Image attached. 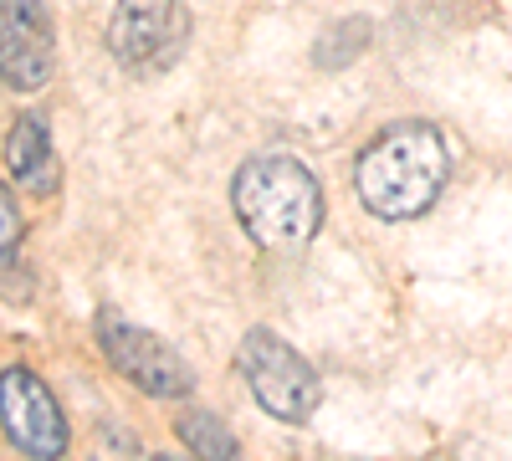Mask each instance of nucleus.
<instances>
[{
	"mask_svg": "<svg viewBox=\"0 0 512 461\" xmlns=\"http://www.w3.org/2000/svg\"><path fill=\"white\" fill-rule=\"evenodd\" d=\"M98 339H103V354L113 359V369H123L144 395H154V400H180V395H190V385H195L190 364H185L175 349H164L154 333L123 323L118 313H98Z\"/></svg>",
	"mask_w": 512,
	"mask_h": 461,
	"instance_id": "nucleus-4",
	"label": "nucleus"
},
{
	"mask_svg": "<svg viewBox=\"0 0 512 461\" xmlns=\"http://www.w3.org/2000/svg\"><path fill=\"white\" fill-rule=\"evenodd\" d=\"M236 364L246 374L251 395L262 400V410L277 415V421H287V426H303L323 400V385H318L313 364L297 349H287L272 328H251L241 339V349H236Z\"/></svg>",
	"mask_w": 512,
	"mask_h": 461,
	"instance_id": "nucleus-3",
	"label": "nucleus"
},
{
	"mask_svg": "<svg viewBox=\"0 0 512 461\" xmlns=\"http://www.w3.org/2000/svg\"><path fill=\"white\" fill-rule=\"evenodd\" d=\"M236 221L262 251H303L318 236L323 221V190L318 180L287 154H262L246 159L231 185Z\"/></svg>",
	"mask_w": 512,
	"mask_h": 461,
	"instance_id": "nucleus-2",
	"label": "nucleus"
},
{
	"mask_svg": "<svg viewBox=\"0 0 512 461\" xmlns=\"http://www.w3.org/2000/svg\"><path fill=\"white\" fill-rule=\"evenodd\" d=\"M180 441L195 451V456H236V436L205 410H190L180 415Z\"/></svg>",
	"mask_w": 512,
	"mask_h": 461,
	"instance_id": "nucleus-9",
	"label": "nucleus"
},
{
	"mask_svg": "<svg viewBox=\"0 0 512 461\" xmlns=\"http://www.w3.org/2000/svg\"><path fill=\"white\" fill-rule=\"evenodd\" d=\"M451 175V149L431 123H395L359 154V200L379 221H415L431 211Z\"/></svg>",
	"mask_w": 512,
	"mask_h": 461,
	"instance_id": "nucleus-1",
	"label": "nucleus"
},
{
	"mask_svg": "<svg viewBox=\"0 0 512 461\" xmlns=\"http://www.w3.org/2000/svg\"><path fill=\"white\" fill-rule=\"evenodd\" d=\"M16 241H21V211H16V200H11V190L0 185V262H11V251H16Z\"/></svg>",
	"mask_w": 512,
	"mask_h": 461,
	"instance_id": "nucleus-11",
	"label": "nucleus"
},
{
	"mask_svg": "<svg viewBox=\"0 0 512 461\" xmlns=\"http://www.w3.org/2000/svg\"><path fill=\"white\" fill-rule=\"evenodd\" d=\"M185 41L180 0H118L108 21V52L123 67H159Z\"/></svg>",
	"mask_w": 512,
	"mask_h": 461,
	"instance_id": "nucleus-6",
	"label": "nucleus"
},
{
	"mask_svg": "<svg viewBox=\"0 0 512 461\" xmlns=\"http://www.w3.org/2000/svg\"><path fill=\"white\" fill-rule=\"evenodd\" d=\"M0 426L31 456H62L67 451V421H62L52 390L21 364L0 374Z\"/></svg>",
	"mask_w": 512,
	"mask_h": 461,
	"instance_id": "nucleus-7",
	"label": "nucleus"
},
{
	"mask_svg": "<svg viewBox=\"0 0 512 461\" xmlns=\"http://www.w3.org/2000/svg\"><path fill=\"white\" fill-rule=\"evenodd\" d=\"M52 11L47 0H0V77L36 93L52 77Z\"/></svg>",
	"mask_w": 512,
	"mask_h": 461,
	"instance_id": "nucleus-5",
	"label": "nucleus"
},
{
	"mask_svg": "<svg viewBox=\"0 0 512 461\" xmlns=\"http://www.w3.org/2000/svg\"><path fill=\"white\" fill-rule=\"evenodd\" d=\"M6 164H11L16 185H26L31 195H47L57 185V154H52L47 123L26 113L16 129H11V139H6Z\"/></svg>",
	"mask_w": 512,
	"mask_h": 461,
	"instance_id": "nucleus-8",
	"label": "nucleus"
},
{
	"mask_svg": "<svg viewBox=\"0 0 512 461\" xmlns=\"http://www.w3.org/2000/svg\"><path fill=\"white\" fill-rule=\"evenodd\" d=\"M364 41H369V26H364V21L338 26L333 36H323V52H318V62H323V67H344L349 57H359Z\"/></svg>",
	"mask_w": 512,
	"mask_h": 461,
	"instance_id": "nucleus-10",
	"label": "nucleus"
}]
</instances>
